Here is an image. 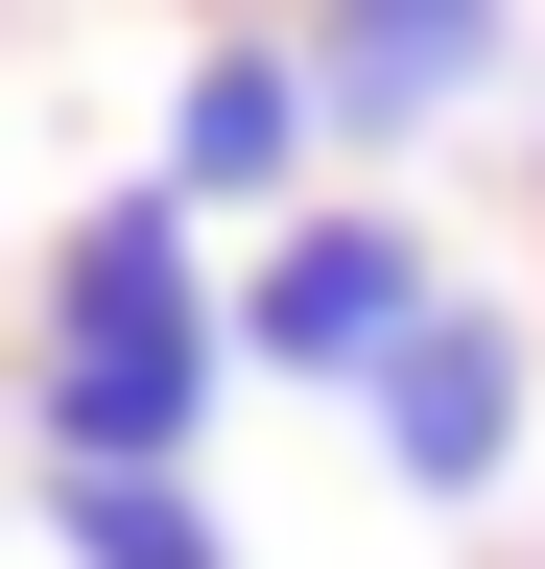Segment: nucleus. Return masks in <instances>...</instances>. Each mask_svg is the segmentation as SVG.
<instances>
[{"label":"nucleus","instance_id":"7ed1b4c3","mask_svg":"<svg viewBox=\"0 0 545 569\" xmlns=\"http://www.w3.org/2000/svg\"><path fill=\"white\" fill-rule=\"evenodd\" d=\"M309 167H332L309 48H285V24H214V48H190V96H166V190L261 238V213H309Z\"/></svg>","mask_w":545,"mask_h":569},{"label":"nucleus","instance_id":"f257e3e1","mask_svg":"<svg viewBox=\"0 0 545 569\" xmlns=\"http://www.w3.org/2000/svg\"><path fill=\"white\" fill-rule=\"evenodd\" d=\"M427 309H451V261H427V213H380V190H309V213L238 238V380H332L356 403Z\"/></svg>","mask_w":545,"mask_h":569},{"label":"nucleus","instance_id":"f03ea898","mask_svg":"<svg viewBox=\"0 0 545 569\" xmlns=\"http://www.w3.org/2000/svg\"><path fill=\"white\" fill-rule=\"evenodd\" d=\"M522 427H545V332H522V309H474V284L356 380V451H380L403 498H498V475H522Z\"/></svg>","mask_w":545,"mask_h":569},{"label":"nucleus","instance_id":"39448f33","mask_svg":"<svg viewBox=\"0 0 545 569\" xmlns=\"http://www.w3.org/2000/svg\"><path fill=\"white\" fill-rule=\"evenodd\" d=\"M48 546L72 569H238L214 475H48Z\"/></svg>","mask_w":545,"mask_h":569},{"label":"nucleus","instance_id":"20e7f679","mask_svg":"<svg viewBox=\"0 0 545 569\" xmlns=\"http://www.w3.org/2000/svg\"><path fill=\"white\" fill-rule=\"evenodd\" d=\"M309 96H332V142H427L474 71H498V0H309Z\"/></svg>","mask_w":545,"mask_h":569}]
</instances>
